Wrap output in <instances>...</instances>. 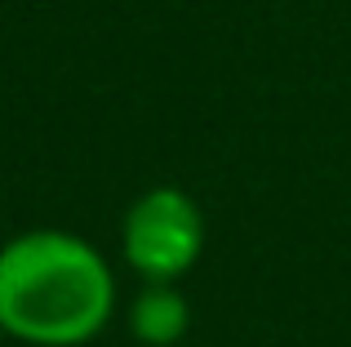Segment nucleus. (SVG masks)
<instances>
[{"instance_id": "obj_2", "label": "nucleus", "mask_w": 351, "mask_h": 347, "mask_svg": "<svg viewBox=\"0 0 351 347\" xmlns=\"http://www.w3.org/2000/svg\"><path fill=\"white\" fill-rule=\"evenodd\" d=\"M209 241L205 209L191 191L160 182L129 200L120 218V259L143 285H178Z\"/></svg>"}, {"instance_id": "obj_4", "label": "nucleus", "mask_w": 351, "mask_h": 347, "mask_svg": "<svg viewBox=\"0 0 351 347\" xmlns=\"http://www.w3.org/2000/svg\"><path fill=\"white\" fill-rule=\"evenodd\" d=\"M9 343V334H5V325H0V347H5Z\"/></svg>"}, {"instance_id": "obj_1", "label": "nucleus", "mask_w": 351, "mask_h": 347, "mask_svg": "<svg viewBox=\"0 0 351 347\" xmlns=\"http://www.w3.org/2000/svg\"><path fill=\"white\" fill-rule=\"evenodd\" d=\"M120 285L89 236L32 227L0 245V325L27 347H85L116 321Z\"/></svg>"}, {"instance_id": "obj_3", "label": "nucleus", "mask_w": 351, "mask_h": 347, "mask_svg": "<svg viewBox=\"0 0 351 347\" xmlns=\"http://www.w3.org/2000/svg\"><path fill=\"white\" fill-rule=\"evenodd\" d=\"M125 330L143 347H173L191 330V303L178 285H143L125 307Z\"/></svg>"}]
</instances>
